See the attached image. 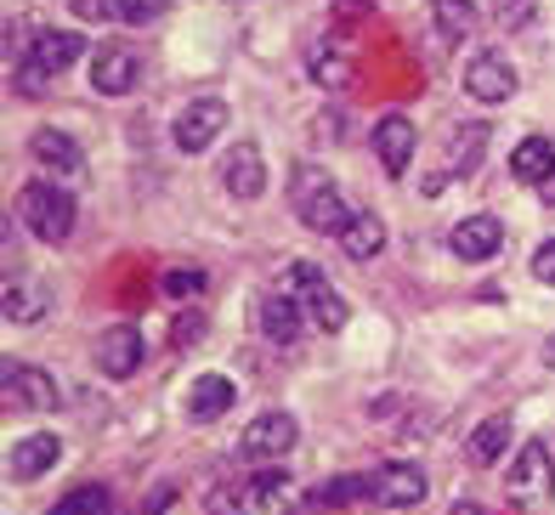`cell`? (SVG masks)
Listing matches in <instances>:
<instances>
[{
  "label": "cell",
  "instance_id": "6da1fadb",
  "mask_svg": "<svg viewBox=\"0 0 555 515\" xmlns=\"http://www.w3.org/2000/svg\"><path fill=\"white\" fill-rule=\"evenodd\" d=\"M289 210L312 227V233H346L351 210L340 204V188L330 170H312V165H295L289 176Z\"/></svg>",
  "mask_w": 555,
  "mask_h": 515
},
{
  "label": "cell",
  "instance_id": "7a4b0ae2",
  "mask_svg": "<svg viewBox=\"0 0 555 515\" xmlns=\"http://www.w3.org/2000/svg\"><path fill=\"white\" fill-rule=\"evenodd\" d=\"M17 221L29 227L35 239L46 244H63L74 233V221H80V204H74L68 188H52V182H29L17 193Z\"/></svg>",
  "mask_w": 555,
  "mask_h": 515
},
{
  "label": "cell",
  "instance_id": "3957f363",
  "mask_svg": "<svg viewBox=\"0 0 555 515\" xmlns=\"http://www.w3.org/2000/svg\"><path fill=\"white\" fill-rule=\"evenodd\" d=\"M289 295L300 300L307 323H318L323 334H340V329L351 323V306L340 300V289L330 283V272L312 267V261H295V267H289Z\"/></svg>",
  "mask_w": 555,
  "mask_h": 515
},
{
  "label": "cell",
  "instance_id": "277c9868",
  "mask_svg": "<svg viewBox=\"0 0 555 515\" xmlns=\"http://www.w3.org/2000/svg\"><path fill=\"white\" fill-rule=\"evenodd\" d=\"M289 481L284 471H256L233 487H216L210 493V515H284L289 504Z\"/></svg>",
  "mask_w": 555,
  "mask_h": 515
},
{
  "label": "cell",
  "instance_id": "5b68a950",
  "mask_svg": "<svg viewBox=\"0 0 555 515\" xmlns=\"http://www.w3.org/2000/svg\"><path fill=\"white\" fill-rule=\"evenodd\" d=\"M0 408H7V414H52L57 408L52 374L29 369V363H7L0 369Z\"/></svg>",
  "mask_w": 555,
  "mask_h": 515
},
{
  "label": "cell",
  "instance_id": "8992f818",
  "mask_svg": "<svg viewBox=\"0 0 555 515\" xmlns=\"http://www.w3.org/2000/svg\"><path fill=\"white\" fill-rule=\"evenodd\" d=\"M504 493H511V504H544L555 493V459L544 442H527L516 453V465L504 471Z\"/></svg>",
  "mask_w": 555,
  "mask_h": 515
},
{
  "label": "cell",
  "instance_id": "52a82bcc",
  "mask_svg": "<svg viewBox=\"0 0 555 515\" xmlns=\"http://www.w3.org/2000/svg\"><path fill=\"white\" fill-rule=\"evenodd\" d=\"M295 448V414H284V408H272V414H256L244 430L238 453L249 459V465H272V459H284Z\"/></svg>",
  "mask_w": 555,
  "mask_h": 515
},
{
  "label": "cell",
  "instance_id": "ba28073f",
  "mask_svg": "<svg viewBox=\"0 0 555 515\" xmlns=\"http://www.w3.org/2000/svg\"><path fill=\"white\" fill-rule=\"evenodd\" d=\"M516 68L499 57V51H476V57L465 63V96L488 102V108H504V102L516 96Z\"/></svg>",
  "mask_w": 555,
  "mask_h": 515
},
{
  "label": "cell",
  "instance_id": "9c48e42d",
  "mask_svg": "<svg viewBox=\"0 0 555 515\" xmlns=\"http://www.w3.org/2000/svg\"><path fill=\"white\" fill-rule=\"evenodd\" d=\"M142 357H147V346H142L137 323H108L103 334H96V369H103L108 379H131L142 369Z\"/></svg>",
  "mask_w": 555,
  "mask_h": 515
},
{
  "label": "cell",
  "instance_id": "30bf717a",
  "mask_svg": "<svg viewBox=\"0 0 555 515\" xmlns=\"http://www.w3.org/2000/svg\"><path fill=\"white\" fill-rule=\"evenodd\" d=\"M221 131H227V102L221 96H193L188 108L176 114V147L182 153H205Z\"/></svg>",
  "mask_w": 555,
  "mask_h": 515
},
{
  "label": "cell",
  "instance_id": "8fae6325",
  "mask_svg": "<svg viewBox=\"0 0 555 515\" xmlns=\"http://www.w3.org/2000/svg\"><path fill=\"white\" fill-rule=\"evenodd\" d=\"M221 188L233 193V198H261V193H267V159H261L256 142H233V147H227Z\"/></svg>",
  "mask_w": 555,
  "mask_h": 515
},
{
  "label": "cell",
  "instance_id": "7c38bea8",
  "mask_svg": "<svg viewBox=\"0 0 555 515\" xmlns=\"http://www.w3.org/2000/svg\"><path fill=\"white\" fill-rule=\"evenodd\" d=\"M137 74H142V57L131 46H96L91 51V86L103 96H125L137 86Z\"/></svg>",
  "mask_w": 555,
  "mask_h": 515
},
{
  "label": "cell",
  "instance_id": "4fadbf2b",
  "mask_svg": "<svg viewBox=\"0 0 555 515\" xmlns=\"http://www.w3.org/2000/svg\"><path fill=\"white\" fill-rule=\"evenodd\" d=\"M374 159H380L386 176H409V165H414V125H409V114H386L380 125H374Z\"/></svg>",
  "mask_w": 555,
  "mask_h": 515
},
{
  "label": "cell",
  "instance_id": "5bb4252c",
  "mask_svg": "<svg viewBox=\"0 0 555 515\" xmlns=\"http://www.w3.org/2000/svg\"><path fill=\"white\" fill-rule=\"evenodd\" d=\"M52 312V283L46 278H7L0 289V318L7 323H40Z\"/></svg>",
  "mask_w": 555,
  "mask_h": 515
},
{
  "label": "cell",
  "instance_id": "9a60e30c",
  "mask_svg": "<svg viewBox=\"0 0 555 515\" xmlns=\"http://www.w3.org/2000/svg\"><path fill=\"white\" fill-rule=\"evenodd\" d=\"M453 255L460 261H470V267H482V261H493V255L504 249V227H499V216H465L460 227H453Z\"/></svg>",
  "mask_w": 555,
  "mask_h": 515
},
{
  "label": "cell",
  "instance_id": "2e32d148",
  "mask_svg": "<svg viewBox=\"0 0 555 515\" xmlns=\"http://www.w3.org/2000/svg\"><path fill=\"white\" fill-rule=\"evenodd\" d=\"M369 487H374V504L409 510L425 499V471L420 465H380V471H369Z\"/></svg>",
  "mask_w": 555,
  "mask_h": 515
},
{
  "label": "cell",
  "instance_id": "e0dca14e",
  "mask_svg": "<svg viewBox=\"0 0 555 515\" xmlns=\"http://www.w3.org/2000/svg\"><path fill=\"white\" fill-rule=\"evenodd\" d=\"M233 402H238V385L227 379V374H198L193 391H188V420L193 425H216Z\"/></svg>",
  "mask_w": 555,
  "mask_h": 515
},
{
  "label": "cell",
  "instance_id": "ac0fdd59",
  "mask_svg": "<svg viewBox=\"0 0 555 515\" xmlns=\"http://www.w3.org/2000/svg\"><path fill=\"white\" fill-rule=\"evenodd\" d=\"M63 459V442L52 430H40V436H23V442L12 448V459H7V471H12V481H35V476H46Z\"/></svg>",
  "mask_w": 555,
  "mask_h": 515
},
{
  "label": "cell",
  "instance_id": "d6986e66",
  "mask_svg": "<svg viewBox=\"0 0 555 515\" xmlns=\"http://www.w3.org/2000/svg\"><path fill=\"white\" fill-rule=\"evenodd\" d=\"M80 51H86V40H80V35H68V29H40V35H35V46L23 51V57L40 63L46 74H63V68L80 63Z\"/></svg>",
  "mask_w": 555,
  "mask_h": 515
},
{
  "label": "cell",
  "instance_id": "ffe728a7",
  "mask_svg": "<svg viewBox=\"0 0 555 515\" xmlns=\"http://www.w3.org/2000/svg\"><path fill=\"white\" fill-rule=\"evenodd\" d=\"M511 176H516V182L544 188L550 176H555V142L550 137H521L516 153H511Z\"/></svg>",
  "mask_w": 555,
  "mask_h": 515
},
{
  "label": "cell",
  "instance_id": "44dd1931",
  "mask_svg": "<svg viewBox=\"0 0 555 515\" xmlns=\"http://www.w3.org/2000/svg\"><path fill=\"white\" fill-rule=\"evenodd\" d=\"M511 453V420L504 414H488L482 425L470 430V442H465V459L476 471H488V465H499V459Z\"/></svg>",
  "mask_w": 555,
  "mask_h": 515
},
{
  "label": "cell",
  "instance_id": "7402d4cb",
  "mask_svg": "<svg viewBox=\"0 0 555 515\" xmlns=\"http://www.w3.org/2000/svg\"><path fill=\"white\" fill-rule=\"evenodd\" d=\"M431 29L442 46H465L476 35V0H431Z\"/></svg>",
  "mask_w": 555,
  "mask_h": 515
},
{
  "label": "cell",
  "instance_id": "603a6c76",
  "mask_svg": "<svg viewBox=\"0 0 555 515\" xmlns=\"http://www.w3.org/2000/svg\"><path fill=\"white\" fill-rule=\"evenodd\" d=\"M256 318H261V334H267V340H278V346H289L295 334H300V323H307V312H300L295 295H267Z\"/></svg>",
  "mask_w": 555,
  "mask_h": 515
},
{
  "label": "cell",
  "instance_id": "cb8c5ba5",
  "mask_svg": "<svg viewBox=\"0 0 555 515\" xmlns=\"http://www.w3.org/2000/svg\"><path fill=\"white\" fill-rule=\"evenodd\" d=\"M29 153H35L46 170H63V176L86 165V147L74 142L68 131H35V137H29Z\"/></svg>",
  "mask_w": 555,
  "mask_h": 515
},
{
  "label": "cell",
  "instance_id": "d4e9b609",
  "mask_svg": "<svg viewBox=\"0 0 555 515\" xmlns=\"http://www.w3.org/2000/svg\"><path fill=\"white\" fill-rule=\"evenodd\" d=\"M340 249L351 255V261H374V255H380L386 249V221L380 216H351L346 221V233H340Z\"/></svg>",
  "mask_w": 555,
  "mask_h": 515
},
{
  "label": "cell",
  "instance_id": "484cf974",
  "mask_svg": "<svg viewBox=\"0 0 555 515\" xmlns=\"http://www.w3.org/2000/svg\"><path fill=\"white\" fill-rule=\"evenodd\" d=\"M488 142H493L488 125H460V131H453V142H448V165H453V176H470L476 165H482V159H488Z\"/></svg>",
  "mask_w": 555,
  "mask_h": 515
},
{
  "label": "cell",
  "instance_id": "4316f807",
  "mask_svg": "<svg viewBox=\"0 0 555 515\" xmlns=\"http://www.w3.org/2000/svg\"><path fill=\"white\" fill-rule=\"evenodd\" d=\"M374 504V487H369V476H335V481H323V487H312L307 493V510H340V504Z\"/></svg>",
  "mask_w": 555,
  "mask_h": 515
},
{
  "label": "cell",
  "instance_id": "83f0119b",
  "mask_svg": "<svg viewBox=\"0 0 555 515\" xmlns=\"http://www.w3.org/2000/svg\"><path fill=\"white\" fill-rule=\"evenodd\" d=\"M52 515H108V487H103V481L68 487V493L52 504Z\"/></svg>",
  "mask_w": 555,
  "mask_h": 515
},
{
  "label": "cell",
  "instance_id": "f1b7e54d",
  "mask_svg": "<svg viewBox=\"0 0 555 515\" xmlns=\"http://www.w3.org/2000/svg\"><path fill=\"white\" fill-rule=\"evenodd\" d=\"M159 289H165L170 300H198V295L210 289V278L198 272V267H170V272L159 278Z\"/></svg>",
  "mask_w": 555,
  "mask_h": 515
},
{
  "label": "cell",
  "instance_id": "f546056e",
  "mask_svg": "<svg viewBox=\"0 0 555 515\" xmlns=\"http://www.w3.org/2000/svg\"><path fill=\"white\" fill-rule=\"evenodd\" d=\"M165 7H170V0H108V17H119V23H154Z\"/></svg>",
  "mask_w": 555,
  "mask_h": 515
},
{
  "label": "cell",
  "instance_id": "4dcf8cb0",
  "mask_svg": "<svg viewBox=\"0 0 555 515\" xmlns=\"http://www.w3.org/2000/svg\"><path fill=\"white\" fill-rule=\"evenodd\" d=\"M312 74L323 86H346V63H340V46H318V57H312Z\"/></svg>",
  "mask_w": 555,
  "mask_h": 515
},
{
  "label": "cell",
  "instance_id": "1f68e13d",
  "mask_svg": "<svg viewBox=\"0 0 555 515\" xmlns=\"http://www.w3.org/2000/svg\"><path fill=\"white\" fill-rule=\"evenodd\" d=\"M493 17H499V29H527L533 23V0H493Z\"/></svg>",
  "mask_w": 555,
  "mask_h": 515
},
{
  "label": "cell",
  "instance_id": "d6a6232c",
  "mask_svg": "<svg viewBox=\"0 0 555 515\" xmlns=\"http://www.w3.org/2000/svg\"><path fill=\"white\" fill-rule=\"evenodd\" d=\"M198 334H205V318H198V312H182V318H176V329H170V346L182 351V346L198 340Z\"/></svg>",
  "mask_w": 555,
  "mask_h": 515
},
{
  "label": "cell",
  "instance_id": "836d02e7",
  "mask_svg": "<svg viewBox=\"0 0 555 515\" xmlns=\"http://www.w3.org/2000/svg\"><path fill=\"white\" fill-rule=\"evenodd\" d=\"M533 278L555 289V239H544V244L533 249Z\"/></svg>",
  "mask_w": 555,
  "mask_h": 515
},
{
  "label": "cell",
  "instance_id": "e575fe53",
  "mask_svg": "<svg viewBox=\"0 0 555 515\" xmlns=\"http://www.w3.org/2000/svg\"><path fill=\"white\" fill-rule=\"evenodd\" d=\"M170 499H176V487H159V493H154V499H147L142 510H147V515H165V510H170Z\"/></svg>",
  "mask_w": 555,
  "mask_h": 515
},
{
  "label": "cell",
  "instance_id": "d590c367",
  "mask_svg": "<svg viewBox=\"0 0 555 515\" xmlns=\"http://www.w3.org/2000/svg\"><path fill=\"white\" fill-rule=\"evenodd\" d=\"M374 0H335V17H358V12H369Z\"/></svg>",
  "mask_w": 555,
  "mask_h": 515
},
{
  "label": "cell",
  "instance_id": "8d00e7d4",
  "mask_svg": "<svg viewBox=\"0 0 555 515\" xmlns=\"http://www.w3.org/2000/svg\"><path fill=\"white\" fill-rule=\"evenodd\" d=\"M448 515H488V510H482V504H476V499H460V504H453Z\"/></svg>",
  "mask_w": 555,
  "mask_h": 515
},
{
  "label": "cell",
  "instance_id": "74e56055",
  "mask_svg": "<svg viewBox=\"0 0 555 515\" xmlns=\"http://www.w3.org/2000/svg\"><path fill=\"white\" fill-rule=\"evenodd\" d=\"M539 193H544V198H550V204H555V176H550V182H544V188H539Z\"/></svg>",
  "mask_w": 555,
  "mask_h": 515
},
{
  "label": "cell",
  "instance_id": "f35d334b",
  "mask_svg": "<svg viewBox=\"0 0 555 515\" xmlns=\"http://www.w3.org/2000/svg\"><path fill=\"white\" fill-rule=\"evenodd\" d=\"M550 357H555V334H550Z\"/></svg>",
  "mask_w": 555,
  "mask_h": 515
}]
</instances>
